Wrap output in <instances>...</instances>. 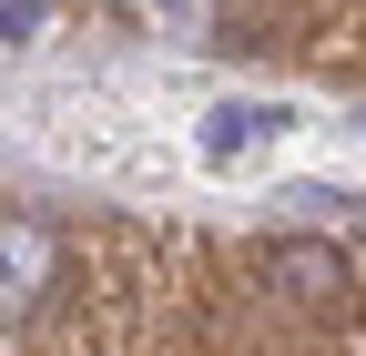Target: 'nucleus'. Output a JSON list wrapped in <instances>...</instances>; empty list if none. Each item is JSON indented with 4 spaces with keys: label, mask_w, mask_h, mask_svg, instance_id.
<instances>
[{
    "label": "nucleus",
    "mask_w": 366,
    "mask_h": 356,
    "mask_svg": "<svg viewBox=\"0 0 366 356\" xmlns=\"http://www.w3.org/2000/svg\"><path fill=\"white\" fill-rule=\"evenodd\" d=\"M41 31V0H0V41H31Z\"/></svg>",
    "instance_id": "5"
},
{
    "label": "nucleus",
    "mask_w": 366,
    "mask_h": 356,
    "mask_svg": "<svg viewBox=\"0 0 366 356\" xmlns=\"http://www.w3.org/2000/svg\"><path fill=\"white\" fill-rule=\"evenodd\" d=\"M285 122H295L285 102H224V112L204 122V153H214V163H234V153L254 143V132H285Z\"/></svg>",
    "instance_id": "3"
},
{
    "label": "nucleus",
    "mask_w": 366,
    "mask_h": 356,
    "mask_svg": "<svg viewBox=\"0 0 366 356\" xmlns=\"http://www.w3.org/2000/svg\"><path fill=\"white\" fill-rule=\"evenodd\" d=\"M274 204H285L295 224H336V234L356 224V214H366V194H356V184H285Z\"/></svg>",
    "instance_id": "4"
},
{
    "label": "nucleus",
    "mask_w": 366,
    "mask_h": 356,
    "mask_svg": "<svg viewBox=\"0 0 366 356\" xmlns=\"http://www.w3.org/2000/svg\"><path fill=\"white\" fill-rule=\"evenodd\" d=\"M51 285H61V234L31 224V214H0V326L41 316Z\"/></svg>",
    "instance_id": "1"
},
{
    "label": "nucleus",
    "mask_w": 366,
    "mask_h": 356,
    "mask_svg": "<svg viewBox=\"0 0 366 356\" xmlns=\"http://www.w3.org/2000/svg\"><path fill=\"white\" fill-rule=\"evenodd\" d=\"M264 275L285 295H305V305H326L346 285V264H336V244H264Z\"/></svg>",
    "instance_id": "2"
}]
</instances>
